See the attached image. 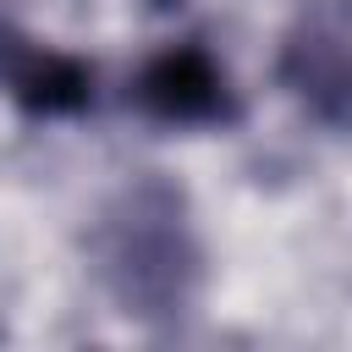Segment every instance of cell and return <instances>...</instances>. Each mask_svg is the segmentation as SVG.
Here are the masks:
<instances>
[{
  "label": "cell",
  "mask_w": 352,
  "mask_h": 352,
  "mask_svg": "<svg viewBox=\"0 0 352 352\" xmlns=\"http://www.w3.org/2000/svg\"><path fill=\"white\" fill-rule=\"evenodd\" d=\"M0 88L38 116H72L94 99V72L82 60L28 38L11 22V11L0 6Z\"/></svg>",
  "instance_id": "cell-4"
},
{
  "label": "cell",
  "mask_w": 352,
  "mask_h": 352,
  "mask_svg": "<svg viewBox=\"0 0 352 352\" xmlns=\"http://www.w3.org/2000/svg\"><path fill=\"white\" fill-rule=\"evenodd\" d=\"M280 88L330 132L346 126V0H302L275 60Z\"/></svg>",
  "instance_id": "cell-2"
},
{
  "label": "cell",
  "mask_w": 352,
  "mask_h": 352,
  "mask_svg": "<svg viewBox=\"0 0 352 352\" xmlns=\"http://www.w3.org/2000/svg\"><path fill=\"white\" fill-rule=\"evenodd\" d=\"M132 104L160 126H231L242 116L226 66L204 44H170L154 60H143Z\"/></svg>",
  "instance_id": "cell-3"
},
{
  "label": "cell",
  "mask_w": 352,
  "mask_h": 352,
  "mask_svg": "<svg viewBox=\"0 0 352 352\" xmlns=\"http://www.w3.org/2000/svg\"><path fill=\"white\" fill-rule=\"evenodd\" d=\"M88 270L116 314L143 324L182 319L204 286V242L187 192L160 170L110 192L88 226Z\"/></svg>",
  "instance_id": "cell-1"
}]
</instances>
